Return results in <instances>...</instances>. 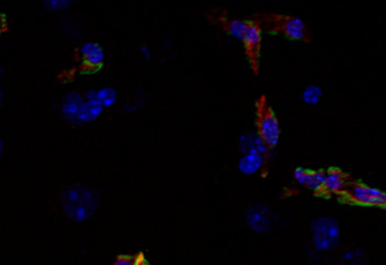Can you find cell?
Segmentation results:
<instances>
[{
  "label": "cell",
  "instance_id": "1",
  "mask_svg": "<svg viewBox=\"0 0 386 265\" xmlns=\"http://www.w3.org/2000/svg\"><path fill=\"white\" fill-rule=\"evenodd\" d=\"M61 208L69 219L84 222L95 216L99 207L97 192L83 184H73L64 190Z\"/></svg>",
  "mask_w": 386,
  "mask_h": 265
},
{
  "label": "cell",
  "instance_id": "2",
  "mask_svg": "<svg viewBox=\"0 0 386 265\" xmlns=\"http://www.w3.org/2000/svg\"><path fill=\"white\" fill-rule=\"evenodd\" d=\"M312 245L318 253H329L338 247L341 228L332 216H318L310 222Z\"/></svg>",
  "mask_w": 386,
  "mask_h": 265
},
{
  "label": "cell",
  "instance_id": "3",
  "mask_svg": "<svg viewBox=\"0 0 386 265\" xmlns=\"http://www.w3.org/2000/svg\"><path fill=\"white\" fill-rule=\"evenodd\" d=\"M255 23L260 29L263 26L266 31L280 32L291 40L309 41L308 27L301 18L269 15Z\"/></svg>",
  "mask_w": 386,
  "mask_h": 265
},
{
  "label": "cell",
  "instance_id": "4",
  "mask_svg": "<svg viewBox=\"0 0 386 265\" xmlns=\"http://www.w3.org/2000/svg\"><path fill=\"white\" fill-rule=\"evenodd\" d=\"M256 113L258 135L263 140L266 147L273 150L280 142L281 127L275 111L264 95L258 100Z\"/></svg>",
  "mask_w": 386,
  "mask_h": 265
},
{
  "label": "cell",
  "instance_id": "5",
  "mask_svg": "<svg viewBox=\"0 0 386 265\" xmlns=\"http://www.w3.org/2000/svg\"><path fill=\"white\" fill-rule=\"evenodd\" d=\"M247 227L260 235L271 234L278 228L279 216L270 207L262 203L253 204L245 214Z\"/></svg>",
  "mask_w": 386,
  "mask_h": 265
},
{
  "label": "cell",
  "instance_id": "6",
  "mask_svg": "<svg viewBox=\"0 0 386 265\" xmlns=\"http://www.w3.org/2000/svg\"><path fill=\"white\" fill-rule=\"evenodd\" d=\"M344 192L352 202L357 204L366 207H384L386 204V194L383 190L368 185L361 183L346 184Z\"/></svg>",
  "mask_w": 386,
  "mask_h": 265
},
{
  "label": "cell",
  "instance_id": "7",
  "mask_svg": "<svg viewBox=\"0 0 386 265\" xmlns=\"http://www.w3.org/2000/svg\"><path fill=\"white\" fill-rule=\"evenodd\" d=\"M78 58L82 74H95L102 68L104 54L99 44L89 42L78 50Z\"/></svg>",
  "mask_w": 386,
  "mask_h": 265
},
{
  "label": "cell",
  "instance_id": "8",
  "mask_svg": "<svg viewBox=\"0 0 386 265\" xmlns=\"http://www.w3.org/2000/svg\"><path fill=\"white\" fill-rule=\"evenodd\" d=\"M246 48L249 63L252 65L253 70L258 73L260 67V44H262V30L255 22L249 20L248 29L243 41Z\"/></svg>",
  "mask_w": 386,
  "mask_h": 265
},
{
  "label": "cell",
  "instance_id": "9",
  "mask_svg": "<svg viewBox=\"0 0 386 265\" xmlns=\"http://www.w3.org/2000/svg\"><path fill=\"white\" fill-rule=\"evenodd\" d=\"M238 150L241 154H249V153L260 154V156L265 158V160L269 159L270 154L273 151L266 147L258 132H243V135L238 139Z\"/></svg>",
  "mask_w": 386,
  "mask_h": 265
},
{
  "label": "cell",
  "instance_id": "10",
  "mask_svg": "<svg viewBox=\"0 0 386 265\" xmlns=\"http://www.w3.org/2000/svg\"><path fill=\"white\" fill-rule=\"evenodd\" d=\"M346 176L340 169L332 168L325 171V180H324L323 190L330 194L342 193L346 190Z\"/></svg>",
  "mask_w": 386,
  "mask_h": 265
},
{
  "label": "cell",
  "instance_id": "11",
  "mask_svg": "<svg viewBox=\"0 0 386 265\" xmlns=\"http://www.w3.org/2000/svg\"><path fill=\"white\" fill-rule=\"evenodd\" d=\"M265 161V158L260 156V154H255V153L243 154L238 161V171L245 176H253L262 171Z\"/></svg>",
  "mask_w": 386,
  "mask_h": 265
},
{
  "label": "cell",
  "instance_id": "12",
  "mask_svg": "<svg viewBox=\"0 0 386 265\" xmlns=\"http://www.w3.org/2000/svg\"><path fill=\"white\" fill-rule=\"evenodd\" d=\"M224 26V29L229 33L230 37L236 40L243 42L247 29H248L249 20H239V18H227L224 16H217Z\"/></svg>",
  "mask_w": 386,
  "mask_h": 265
},
{
  "label": "cell",
  "instance_id": "13",
  "mask_svg": "<svg viewBox=\"0 0 386 265\" xmlns=\"http://www.w3.org/2000/svg\"><path fill=\"white\" fill-rule=\"evenodd\" d=\"M86 99H88V102L99 106V107H110L117 100V93L111 87H106V89L97 90V91H90L86 94Z\"/></svg>",
  "mask_w": 386,
  "mask_h": 265
},
{
  "label": "cell",
  "instance_id": "14",
  "mask_svg": "<svg viewBox=\"0 0 386 265\" xmlns=\"http://www.w3.org/2000/svg\"><path fill=\"white\" fill-rule=\"evenodd\" d=\"M83 100L80 98V95L78 93H69L63 101V113L66 116L68 121H73V119H78V113H80V108L83 106Z\"/></svg>",
  "mask_w": 386,
  "mask_h": 265
},
{
  "label": "cell",
  "instance_id": "15",
  "mask_svg": "<svg viewBox=\"0 0 386 265\" xmlns=\"http://www.w3.org/2000/svg\"><path fill=\"white\" fill-rule=\"evenodd\" d=\"M324 180H325V171H306L305 175L298 180V183L310 190L320 192V190H323Z\"/></svg>",
  "mask_w": 386,
  "mask_h": 265
},
{
  "label": "cell",
  "instance_id": "16",
  "mask_svg": "<svg viewBox=\"0 0 386 265\" xmlns=\"http://www.w3.org/2000/svg\"><path fill=\"white\" fill-rule=\"evenodd\" d=\"M368 254L361 248L344 252L339 259L338 265H368Z\"/></svg>",
  "mask_w": 386,
  "mask_h": 265
},
{
  "label": "cell",
  "instance_id": "17",
  "mask_svg": "<svg viewBox=\"0 0 386 265\" xmlns=\"http://www.w3.org/2000/svg\"><path fill=\"white\" fill-rule=\"evenodd\" d=\"M323 99V90L316 84H312L305 87L301 93V100L308 106H316Z\"/></svg>",
  "mask_w": 386,
  "mask_h": 265
},
{
  "label": "cell",
  "instance_id": "18",
  "mask_svg": "<svg viewBox=\"0 0 386 265\" xmlns=\"http://www.w3.org/2000/svg\"><path fill=\"white\" fill-rule=\"evenodd\" d=\"M102 113V108L95 104L85 102L80 108V113L78 115V119L80 121H91L93 119H97V116Z\"/></svg>",
  "mask_w": 386,
  "mask_h": 265
},
{
  "label": "cell",
  "instance_id": "19",
  "mask_svg": "<svg viewBox=\"0 0 386 265\" xmlns=\"http://www.w3.org/2000/svg\"><path fill=\"white\" fill-rule=\"evenodd\" d=\"M112 265H150L143 254L136 255H119Z\"/></svg>",
  "mask_w": 386,
  "mask_h": 265
},
{
  "label": "cell",
  "instance_id": "20",
  "mask_svg": "<svg viewBox=\"0 0 386 265\" xmlns=\"http://www.w3.org/2000/svg\"><path fill=\"white\" fill-rule=\"evenodd\" d=\"M44 5L50 11H61V9H65L66 7L71 6L72 3L71 1H47V3H44Z\"/></svg>",
  "mask_w": 386,
  "mask_h": 265
},
{
  "label": "cell",
  "instance_id": "21",
  "mask_svg": "<svg viewBox=\"0 0 386 265\" xmlns=\"http://www.w3.org/2000/svg\"><path fill=\"white\" fill-rule=\"evenodd\" d=\"M307 169H305V168L303 167H298L296 168L295 171H294V177H295L296 180H299V179L301 178V177L305 175V173H306Z\"/></svg>",
  "mask_w": 386,
  "mask_h": 265
},
{
  "label": "cell",
  "instance_id": "22",
  "mask_svg": "<svg viewBox=\"0 0 386 265\" xmlns=\"http://www.w3.org/2000/svg\"><path fill=\"white\" fill-rule=\"evenodd\" d=\"M172 47H174V44H172L171 39L167 38L164 48H166V50H168V51H170V50H172Z\"/></svg>",
  "mask_w": 386,
  "mask_h": 265
},
{
  "label": "cell",
  "instance_id": "23",
  "mask_svg": "<svg viewBox=\"0 0 386 265\" xmlns=\"http://www.w3.org/2000/svg\"><path fill=\"white\" fill-rule=\"evenodd\" d=\"M142 51H143L144 56H145L146 61H150L151 59V52H150V50L146 47H143Z\"/></svg>",
  "mask_w": 386,
  "mask_h": 265
},
{
  "label": "cell",
  "instance_id": "24",
  "mask_svg": "<svg viewBox=\"0 0 386 265\" xmlns=\"http://www.w3.org/2000/svg\"><path fill=\"white\" fill-rule=\"evenodd\" d=\"M4 151V141L3 140L0 139V156H1V153H3Z\"/></svg>",
  "mask_w": 386,
  "mask_h": 265
},
{
  "label": "cell",
  "instance_id": "25",
  "mask_svg": "<svg viewBox=\"0 0 386 265\" xmlns=\"http://www.w3.org/2000/svg\"><path fill=\"white\" fill-rule=\"evenodd\" d=\"M1 98H3V92H1V87H0V104H1Z\"/></svg>",
  "mask_w": 386,
  "mask_h": 265
},
{
  "label": "cell",
  "instance_id": "26",
  "mask_svg": "<svg viewBox=\"0 0 386 265\" xmlns=\"http://www.w3.org/2000/svg\"><path fill=\"white\" fill-rule=\"evenodd\" d=\"M0 35H1V27H0Z\"/></svg>",
  "mask_w": 386,
  "mask_h": 265
}]
</instances>
